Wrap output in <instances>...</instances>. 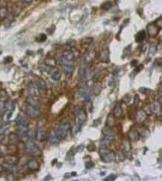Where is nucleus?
<instances>
[{
    "label": "nucleus",
    "instance_id": "nucleus-1",
    "mask_svg": "<svg viewBox=\"0 0 162 181\" xmlns=\"http://www.w3.org/2000/svg\"><path fill=\"white\" fill-rule=\"evenodd\" d=\"M99 155L102 161L105 163H111L116 158L115 153L108 148H100Z\"/></svg>",
    "mask_w": 162,
    "mask_h": 181
},
{
    "label": "nucleus",
    "instance_id": "nucleus-2",
    "mask_svg": "<svg viewBox=\"0 0 162 181\" xmlns=\"http://www.w3.org/2000/svg\"><path fill=\"white\" fill-rule=\"evenodd\" d=\"M25 151L28 154L32 156H39L41 154L40 148L32 141H28L26 142L25 145Z\"/></svg>",
    "mask_w": 162,
    "mask_h": 181
},
{
    "label": "nucleus",
    "instance_id": "nucleus-3",
    "mask_svg": "<svg viewBox=\"0 0 162 181\" xmlns=\"http://www.w3.org/2000/svg\"><path fill=\"white\" fill-rule=\"evenodd\" d=\"M68 129H69V124L67 122H64L56 128L54 131V134L59 140L64 139L67 136Z\"/></svg>",
    "mask_w": 162,
    "mask_h": 181
},
{
    "label": "nucleus",
    "instance_id": "nucleus-4",
    "mask_svg": "<svg viewBox=\"0 0 162 181\" xmlns=\"http://www.w3.org/2000/svg\"><path fill=\"white\" fill-rule=\"evenodd\" d=\"M102 134L104 135L103 139L108 142L111 145V143L113 142V141L114 139V130H112V128L108 126L105 127L102 129Z\"/></svg>",
    "mask_w": 162,
    "mask_h": 181
},
{
    "label": "nucleus",
    "instance_id": "nucleus-5",
    "mask_svg": "<svg viewBox=\"0 0 162 181\" xmlns=\"http://www.w3.org/2000/svg\"><path fill=\"white\" fill-rule=\"evenodd\" d=\"M74 59V55L72 51H66L62 55L60 63V64H62V63H71V64H73Z\"/></svg>",
    "mask_w": 162,
    "mask_h": 181
},
{
    "label": "nucleus",
    "instance_id": "nucleus-6",
    "mask_svg": "<svg viewBox=\"0 0 162 181\" xmlns=\"http://www.w3.org/2000/svg\"><path fill=\"white\" fill-rule=\"evenodd\" d=\"M26 113L32 118H37L40 115V106H34L28 104L26 107Z\"/></svg>",
    "mask_w": 162,
    "mask_h": 181
},
{
    "label": "nucleus",
    "instance_id": "nucleus-7",
    "mask_svg": "<svg viewBox=\"0 0 162 181\" xmlns=\"http://www.w3.org/2000/svg\"><path fill=\"white\" fill-rule=\"evenodd\" d=\"M34 84L37 87L39 93L45 94L46 92V84L44 80L40 78H36L34 81Z\"/></svg>",
    "mask_w": 162,
    "mask_h": 181
},
{
    "label": "nucleus",
    "instance_id": "nucleus-8",
    "mask_svg": "<svg viewBox=\"0 0 162 181\" xmlns=\"http://www.w3.org/2000/svg\"><path fill=\"white\" fill-rule=\"evenodd\" d=\"M146 28H147V32H148L149 35L150 37H154L157 36L161 28H159L155 23H152L148 25V26H147Z\"/></svg>",
    "mask_w": 162,
    "mask_h": 181
},
{
    "label": "nucleus",
    "instance_id": "nucleus-9",
    "mask_svg": "<svg viewBox=\"0 0 162 181\" xmlns=\"http://www.w3.org/2000/svg\"><path fill=\"white\" fill-rule=\"evenodd\" d=\"M15 121L17 125L21 126V127H26L28 125V119L23 113H19L18 116H17Z\"/></svg>",
    "mask_w": 162,
    "mask_h": 181
},
{
    "label": "nucleus",
    "instance_id": "nucleus-10",
    "mask_svg": "<svg viewBox=\"0 0 162 181\" xmlns=\"http://www.w3.org/2000/svg\"><path fill=\"white\" fill-rule=\"evenodd\" d=\"M27 167L28 168L32 171V172H35V171H37L40 168V165L39 163L37 162L36 159H31L29 160L27 164H26Z\"/></svg>",
    "mask_w": 162,
    "mask_h": 181
},
{
    "label": "nucleus",
    "instance_id": "nucleus-11",
    "mask_svg": "<svg viewBox=\"0 0 162 181\" xmlns=\"http://www.w3.org/2000/svg\"><path fill=\"white\" fill-rule=\"evenodd\" d=\"M28 93L29 96L32 98H35L37 95V94L39 93V91L37 89V87L35 86V84H30L28 87Z\"/></svg>",
    "mask_w": 162,
    "mask_h": 181
},
{
    "label": "nucleus",
    "instance_id": "nucleus-12",
    "mask_svg": "<svg viewBox=\"0 0 162 181\" xmlns=\"http://www.w3.org/2000/svg\"><path fill=\"white\" fill-rule=\"evenodd\" d=\"M49 74L51 75L52 78L54 81H58V80H60V77H61V73H60V71L58 69L54 68V67L52 68V70L49 72Z\"/></svg>",
    "mask_w": 162,
    "mask_h": 181
},
{
    "label": "nucleus",
    "instance_id": "nucleus-13",
    "mask_svg": "<svg viewBox=\"0 0 162 181\" xmlns=\"http://www.w3.org/2000/svg\"><path fill=\"white\" fill-rule=\"evenodd\" d=\"M36 138L39 141H45L48 138V134L46 130L42 129L37 130V132L36 133Z\"/></svg>",
    "mask_w": 162,
    "mask_h": 181
},
{
    "label": "nucleus",
    "instance_id": "nucleus-14",
    "mask_svg": "<svg viewBox=\"0 0 162 181\" xmlns=\"http://www.w3.org/2000/svg\"><path fill=\"white\" fill-rule=\"evenodd\" d=\"M136 130L138 131L139 136H143V137H146V136H148V134H149V131L145 127H144V126L142 125L138 126V127L136 128Z\"/></svg>",
    "mask_w": 162,
    "mask_h": 181
},
{
    "label": "nucleus",
    "instance_id": "nucleus-15",
    "mask_svg": "<svg viewBox=\"0 0 162 181\" xmlns=\"http://www.w3.org/2000/svg\"><path fill=\"white\" fill-rule=\"evenodd\" d=\"M149 107H150V110H151L152 113H158V112H159L160 113H161V104L158 102L152 103V104L149 105Z\"/></svg>",
    "mask_w": 162,
    "mask_h": 181
},
{
    "label": "nucleus",
    "instance_id": "nucleus-16",
    "mask_svg": "<svg viewBox=\"0 0 162 181\" xmlns=\"http://www.w3.org/2000/svg\"><path fill=\"white\" fill-rule=\"evenodd\" d=\"M60 66H61V68H62L63 71L66 74L72 72V71L73 70V65L71 63H62V64H60Z\"/></svg>",
    "mask_w": 162,
    "mask_h": 181
},
{
    "label": "nucleus",
    "instance_id": "nucleus-17",
    "mask_svg": "<svg viewBox=\"0 0 162 181\" xmlns=\"http://www.w3.org/2000/svg\"><path fill=\"white\" fill-rule=\"evenodd\" d=\"M129 137L130 138V139L131 140H134V141H136L139 139L140 136H139L138 133L136 129H134V127H132L131 130H130L129 133Z\"/></svg>",
    "mask_w": 162,
    "mask_h": 181
},
{
    "label": "nucleus",
    "instance_id": "nucleus-18",
    "mask_svg": "<svg viewBox=\"0 0 162 181\" xmlns=\"http://www.w3.org/2000/svg\"><path fill=\"white\" fill-rule=\"evenodd\" d=\"M145 37H146V31L142 30L136 34L135 40L137 42H141L145 39Z\"/></svg>",
    "mask_w": 162,
    "mask_h": 181
},
{
    "label": "nucleus",
    "instance_id": "nucleus-19",
    "mask_svg": "<svg viewBox=\"0 0 162 181\" xmlns=\"http://www.w3.org/2000/svg\"><path fill=\"white\" fill-rule=\"evenodd\" d=\"M5 163L9 164L10 166H14L17 163V158L14 156H7L5 158Z\"/></svg>",
    "mask_w": 162,
    "mask_h": 181
},
{
    "label": "nucleus",
    "instance_id": "nucleus-20",
    "mask_svg": "<svg viewBox=\"0 0 162 181\" xmlns=\"http://www.w3.org/2000/svg\"><path fill=\"white\" fill-rule=\"evenodd\" d=\"M123 115V109L120 105H117L114 109V114L113 116L114 118H120Z\"/></svg>",
    "mask_w": 162,
    "mask_h": 181
},
{
    "label": "nucleus",
    "instance_id": "nucleus-21",
    "mask_svg": "<svg viewBox=\"0 0 162 181\" xmlns=\"http://www.w3.org/2000/svg\"><path fill=\"white\" fill-rule=\"evenodd\" d=\"M5 107L6 110L12 111L14 110L15 105H14V103L11 99H7L5 102Z\"/></svg>",
    "mask_w": 162,
    "mask_h": 181
},
{
    "label": "nucleus",
    "instance_id": "nucleus-22",
    "mask_svg": "<svg viewBox=\"0 0 162 181\" xmlns=\"http://www.w3.org/2000/svg\"><path fill=\"white\" fill-rule=\"evenodd\" d=\"M101 60L102 62H106L108 63L109 61V51L106 49V50H104L102 51V54H101Z\"/></svg>",
    "mask_w": 162,
    "mask_h": 181
},
{
    "label": "nucleus",
    "instance_id": "nucleus-23",
    "mask_svg": "<svg viewBox=\"0 0 162 181\" xmlns=\"http://www.w3.org/2000/svg\"><path fill=\"white\" fill-rule=\"evenodd\" d=\"M79 74H80V77L82 78V80H84V79L86 78V76H87V70H86V66L84 65H82L80 67Z\"/></svg>",
    "mask_w": 162,
    "mask_h": 181
},
{
    "label": "nucleus",
    "instance_id": "nucleus-24",
    "mask_svg": "<svg viewBox=\"0 0 162 181\" xmlns=\"http://www.w3.org/2000/svg\"><path fill=\"white\" fill-rule=\"evenodd\" d=\"M8 15V10L6 8H0V19H4Z\"/></svg>",
    "mask_w": 162,
    "mask_h": 181
},
{
    "label": "nucleus",
    "instance_id": "nucleus-25",
    "mask_svg": "<svg viewBox=\"0 0 162 181\" xmlns=\"http://www.w3.org/2000/svg\"><path fill=\"white\" fill-rule=\"evenodd\" d=\"M123 145V148H124V151H125V152H129V151H131V145H130V142L129 140H127V139L124 140Z\"/></svg>",
    "mask_w": 162,
    "mask_h": 181
},
{
    "label": "nucleus",
    "instance_id": "nucleus-26",
    "mask_svg": "<svg viewBox=\"0 0 162 181\" xmlns=\"http://www.w3.org/2000/svg\"><path fill=\"white\" fill-rule=\"evenodd\" d=\"M49 140H50V143L52 145H58L59 142V139L57 138V136L55 135L54 133L51 134L50 137H49Z\"/></svg>",
    "mask_w": 162,
    "mask_h": 181
},
{
    "label": "nucleus",
    "instance_id": "nucleus-27",
    "mask_svg": "<svg viewBox=\"0 0 162 181\" xmlns=\"http://www.w3.org/2000/svg\"><path fill=\"white\" fill-rule=\"evenodd\" d=\"M114 124V117L112 115H109L107 119V126L111 127V126H113Z\"/></svg>",
    "mask_w": 162,
    "mask_h": 181
},
{
    "label": "nucleus",
    "instance_id": "nucleus-28",
    "mask_svg": "<svg viewBox=\"0 0 162 181\" xmlns=\"http://www.w3.org/2000/svg\"><path fill=\"white\" fill-rule=\"evenodd\" d=\"M9 140L11 141V142H16V141H17L19 139V136L17 134H13V133H11V134H10L9 135Z\"/></svg>",
    "mask_w": 162,
    "mask_h": 181
},
{
    "label": "nucleus",
    "instance_id": "nucleus-29",
    "mask_svg": "<svg viewBox=\"0 0 162 181\" xmlns=\"http://www.w3.org/2000/svg\"><path fill=\"white\" fill-rule=\"evenodd\" d=\"M100 87H99V85H93L91 87V90H92V93L94 94V95H98L99 92H100Z\"/></svg>",
    "mask_w": 162,
    "mask_h": 181
},
{
    "label": "nucleus",
    "instance_id": "nucleus-30",
    "mask_svg": "<svg viewBox=\"0 0 162 181\" xmlns=\"http://www.w3.org/2000/svg\"><path fill=\"white\" fill-rule=\"evenodd\" d=\"M9 127V125L8 124H5L4 125H2L0 127V135H2L6 132V130H8V128Z\"/></svg>",
    "mask_w": 162,
    "mask_h": 181
},
{
    "label": "nucleus",
    "instance_id": "nucleus-31",
    "mask_svg": "<svg viewBox=\"0 0 162 181\" xmlns=\"http://www.w3.org/2000/svg\"><path fill=\"white\" fill-rule=\"evenodd\" d=\"M94 166H95V164L93 161H88V162L85 163V168L87 169H91Z\"/></svg>",
    "mask_w": 162,
    "mask_h": 181
},
{
    "label": "nucleus",
    "instance_id": "nucleus-32",
    "mask_svg": "<svg viewBox=\"0 0 162 181\" xmlns=\"http://www.w3.org/2000/svg\"><path fill=\"white\" fill-rule=\"evenodd\" d=\"M146 113H145V112H144V111H141V112H140V113H138V119H141V121H144L145 119H146Z\"/></svg>",
    "mask_w": 162,
    "mask_h": 181
},
{
    "label": "nucleus",
    "instance_id": "nucleus-33",
    "mask_svg": "<svg viewBox=\"0 0 162 181\" xmlns=\"http://www.w3.org/2000/svg\"><path fill=\"white\" fill-rule=\"evenodd\" d=\"M87 149L89 151H96L97 147H96V145H95L94 143H89L88 145V146H87Z\"/></svg>",
    "mask_w": 162,
    "mask_h": 181
},
{
    "label": "nucleus",
    "instance_id": "nucleus-34",
    "mask_svg": "<svg viewBox=\"0 0 162 181\" xmlns=\"http://www.w3.org/2000/svg\"><path fill=\"white\" fill-rule=\"evenodd\" d=\"M139 103H140V98H139L138 95H135L134 98V106L135 108L138 107Z\"/></svg>",
    "mask_w": 162,
    "mask_h": 181
},
{
    "label": "nucleus",
    "instance_id": "nucleus-35",
    "mask_svg": "<svg viewBox=\"0 0 162 181\" xmlns=\"http://www.w3.org/2000/svg\"><path fill=\"white\" fill-rule=\"evenodd\" d=\"M116 178H117V175L116 174H111L109 176H108L105 179V181H113V180H115Z\"/></svg>",
    "mask_w": 162,
    "mask_h": 181
},
{
    "label": "nucleus",
    "instance_id": "nucleus-36",
    "mask_svg": "<svg viewBox=\"0 0 162 181\" xmlns=\"http://www.w3.org/2000/svg\"><path fill=\"white\" fill-rule=\"evenodd\" d=\"M7 98V93L5 92L4 89L0 90V101L3 100Z\"/></svg>",
    "mask_w": 162,
    "mask_h": 181
},
{
    "label": "nucleus",
    "instance_id": "nucleus-37",
    "mask_svg": "<svg viewBox=\"0 0 162 181\" xmlns=\"http://www.w3.org/2000/svg\"><path fill=\"white\" fill-rule=\"evenodd\" d=\"M118 158H119V159L120 160V161H123V160H125V153H124V151H120L119 152V153H118Z\"/></svg>",
    "mask_w": 162,
    "mask_h": 181
},
{
    "label": "nucleus",
    "instance_id": "nucleus-38",
    "mask_svg": "<svg viewBox=\"0 0 162 181\" xmlns=\"http://www.w3.org/2000/svg\"><path fill=\"white\" fill-rule=\"evenodd\" d=\"M140 92L141 93H143L144 95H148L149 93H150V89L148 88H145V87H141L140 88Z\"/></svg>",
    "mask_w": 162,
    "mask_h": 181
},
{
    "label": "nucleus",
    "instance_id": "nucleus-39",
    "mask_svg": "<svg viewBox=\"0 0 162 181\" xmlns=\"http://www.w3.org/2000/svg\"><path fill=\"white\" fill-rule=\"evenodd\" d=\"M111 8V2H106L104 5H102V8L105 10H108Z\"/></svg>",
    "mask_w": 162,
    "mask_h": 181
},
{
    "label": "nucleus",
    "instance_id": "nucleus-40",
    "mask_svg": "<svg viewBox=\"0 0 162 181\" xmlns=\"http://www.w3.org/2000/svg\"><path fill=\"white\" fill-rule=\"evenodd\" d=\"M46 40V35L43 34H42L40 35V37H39V38H38V40H38L39 42H44Z\"/></svg>",
    "mask_w": 162,
    "mask_h": 181
},
{
    "label": "nucleus",
    "instance_id": "nucleus-41",
    "mask_svg": "<svg viewBox=\"0 0 162 181\" xmlns=\"http://www.w3.org/2000/svg\"><path fill=\"white\" fill-rule=\"evenodd\" d=\"M156 51H157V49H156V47H155V45H152V46H150V48H149V53H150V54L154 55Z\"/></svg>",
    "mask_w": 162,
    "mask_h": 181
},
{
    "label": "nucleus",
    "instance_id": "nucleus-42",
    "mask_svg": "<svg viewBox=\"0 0 162 181\" xmlns=\"http://www.w3.org/2000/svg\"><path fill=\"white\" fill-rule=\"evenodd\" d=\"M131 100V96L130 95H125V96L123 98V101L125 103H129Z\"/></svg>",
    "mask_w": 162,
    "mask_h": 181
},
{
    "label": "nucleus",
    "instance_id": "nucleus-43",
    "mask_svg": "<svg viewBox=\"0 0 162 181\" xmlns=\"http://www.w3.org/2000/svg\"><path fill=\"white\" fill-rule=\"evenodd\" d=\"M100 123H101V119L99 118V119H96V120L93 121V125H94V127H97V126L99 125Z\"/></svg>",
    "mask_w": 162,
    "mask_h": 181
},
{
    "label": "nucleus",
    "instance_id": "nucleus-44",
    "mask_svg": "<svg viewBox=\"0 0 162 181\" xmlns=\"http://www.w3.org/2000/svg\"><path fill=\"white\" fill-rule=\"evenodd\" d=\"M7 180H14V175L12 174H9L8 177H7Z\"/></svg>",
    "mask_w": 162,
    "mask_h": 181
},
{
    "label": "nucleus",
    "instance_id": "nucleus-45",
    "mask_svg": "<svg viewBox=\"0 0 162 181\" xmlns=\"http://www.w3.org/2000/svg\"><path fill=\"white\" fill-rule=\"evenodd\" d=\"M84 148V145H79V147H77V148H76V151H82V150H83Z\"/></svg>",
    "mask_w": 162,
    "mask_h": 181
},
{
    "label": "nucleus",
    "instance_id": "nucleus-46",
    "mask_svg": "<svg viewBox=\"0 0 162 181\" xmlns=\"http://www.w3.org/2000/svg\"><path fill=\"white\" fill-rule=\"evenodd\" d=\"M22 1L26 4H31L33 2V0H22Z\"/></svg>",
    "mask_w": 162,
    "mask_h": 181
},
{
    "label": "nucleus",
    "instance_id": "nucleus-47",
    "mask_svg": "<svg viewBox=\"0 0 162 181\" xmlns=\"http://www.w3.org/2000/svg\"><path fill=\"white\" fill-rule=\"evenodd\" d=\"M105 174H106V172H102L100 173V175H101V176H104V175H105Z\"/></svg>",
    "mask_w": 162,
    "mask_h": 181
},
{
    "label": "nucleus",
    "instance_id": "nucleus-48",
    "mask_svg": "<svg viewBox=\"0 0 162 181\" xmlns=\"http://www.w3.org/2000/svg\"><path fill=\"white\" fill-rule=\"evenodd\" d=\"M76 175V172H72V176H75Z\"/></svg>",
    "mask_w": 162,
    "mask_h": 181
}]
</instances>
